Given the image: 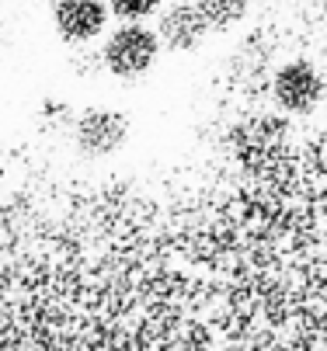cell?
Masks as SVG:
<instances>
[{
	"label": "cell",
	"instance_id": "obj_6",
	"mask_svg": "<svg viewBox=\"0 0 327 351\" xmlns=\"http://www.w3.org/2000/svg\"><path fill=\"white\" fill-rule=\"evenodd\" d=\"M195 4L202 8L213 32H226L233 25H241L251 11V0H195Z\"/></svg>",
	"mask_w": 327,
	"mask_h": 351
},
{
	"label": "cell",
	"instance_id": "obj_1",
	"mask_svg": "<svg viewBox=\"0 0 327 351\" xmlns=\"http://www.w3.org/2000/svg\"><path fill=\"white\" fill-rule=\"evenodd\" d=\"M160 49L164 42L157 28H147V21H119L101 45L105 70L119 80H143L157 66Z\"/></svg>",
	"mask_w": 327,
	"mask_h": 351
},
{
	"label": "cell",
	"instance_id": "obj_5",
	"mask_svg": "<svg viewBox=\"0 0 327 351\" xmlns=\"http://www.w3.org/2000/svg\"><path fill=\"white\" fill-rule=\"evenodd\" d=\"M209 21L202 14V8L195 4H171L160 11L157 18V35L164 42V49H171V53H192V49H199L209 35Z\"/></svg>",
	"mask_w": 327,
	"mask_h": 351
},
{
	"label": "cell",
	"instance_id": "obj_3",
	"mask_svg": "<svg viewBox=\"0 0 327 351\" xmlns=\"http://www.w3.org/2000/svg\"><path fill=\"white\" fill-rule=\"evenodd\" d=\"M53 28L70 45H90L98 35H105L112 8L108 0H53Z\"/></svg>",
	"mask_w": 327,
	"mask_h": 351
},
{
	"label": "cell",
	"instance_id": "obj_2",
	"mask_svg": "<svg viewBox=\"0 0 327 351\" xmlns=\"http://www.w3.org/2000/svg\"><path fill=\"white\" fill-rule=\"evenodd\" d=\"M129 115L119 108H87L73 122V146L80 157L90 160H105L125 146L129 139Z\"/></svg>",
	"mask_w": 327,
	"mask_h": 351
},
{
	"label": "cell",
	"instance_id": "obj_7",
	"mask_svg": "<svg viewBox=\"0 0 327 351\" xmlns=\"http://www.w3.org/2000/svg\"><path fill=\"white\" fill-rule=\"evenodd\" d=\"M164 0H108V8H112V18L119 21H147L160 11Z\"/></svg>",
	"mask_w": 327,
	"mask_h": 351
},
{
	"label": "cell",
	"instance_id": "obj_4",
	"mask_svg": "<svg viewBox=\"0 0 327 351\" xmlns=\"http://www.w3.org/2000/svg\"><path fill=\"white\" fill-rule=\"evenodd\" d=\"M271 90H275L278 108H286L293 115H310L324 101L327 84H324L320 70L310 60H293V63H286L282 70L275 73Z\"/></svg>",
	"mask_w": 327,
	"mask_h": 351
}]
</instances>
